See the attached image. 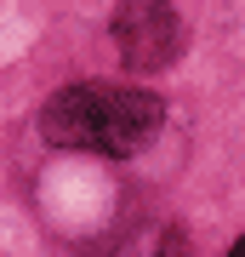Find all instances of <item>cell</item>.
Listing matches in <instances>:
<instances>
[{"label":"cell","mask_w":245,"mask_h":257,"mask_svg":"<svg viewBox=\"0 0 245 257\" xmlns=\"http://www.w3.org/2000/svg\"><path fill=\"white\" fill-rule=\"evenodd\" d=\"M165 126V103L154 92H137V86H63L57 97H46L40 109V132L57 149H91V155H114L126 160L137 149H148Z\"/></svg>","instance_id":"6da1fadb"},{"label":"cell","mask_w":245,"mask_h":257,"mask_svg":"<svg viewBox=\"0 0 245 257\" xmlns=\"http://www.w3.org/2000/svg\"><path fill=\"white\" fill-rule=\"evenodd\" d=\"M114 46L126 57V69H137V74L177 63V52H182L177 6L171 0H120L114 6Z\"/></svg>","instance_id":"7a4b0ae2"},{"label":"cell","mask_w":245,"mask_h":257,"mask_svg":"<svg viewBox=\"0 0 245 257\" xmlns=\"http://www.w3.org/2000/svg\"><path fill=\"white\" fill-rule=\"evenodd\" d=\"M228 257H245V234H239V240H234V251H228Z\"/></svg>","instance_id":"3957f363"}]
</instances>
